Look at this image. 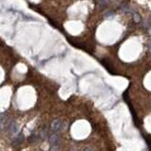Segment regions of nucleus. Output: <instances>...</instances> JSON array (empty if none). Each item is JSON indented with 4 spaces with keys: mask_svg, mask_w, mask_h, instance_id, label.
<instances>
[{
    "mask_svg": "<svg viewBox=\"0 0 151 151\" xmlns=\"http://www.w3.org/2000/svg\"><path fill=\"white\" fill-rule=\"evenodd\" d=\"M84 151H93V149H92V148H90V147H87V148H85Z\"/></svg>",
    "mask_w": 151,
    "mask_h": 151,
    "instance_id": "obj_8",
    "label": "nucleus"
},
{
    "mask_svg": "<svg viewBox=\"0 0 151 151\" xmlns=\"http://www.w3.org/2000/svg\"><path fill=\"white\" fill-rule=\"evenodd\" d=\"M62 121L60 119H55V120H53L52 122H51V124H50V129L52 130V131H58L60 130V128L62 127Z\"/></svg>",
    "mask_w": 151,
    "mask_h": 151,
    "instance_id": "obj_1",
    "label": "nucleus"
},
{
    "mask_svg": "<svg viewBox=\"0 0 151 151\" xmlns=\"http://www.w3.org/2000/svg\"><path fill=\"white\" fill-rule=\"evenodd\" d=\"M23 140H24V138H23V135H22V134H20V135L16 138L15 141L13 142V144H20V142H22Z\"/></svg>",
    "mask_w": 151,
    "mask_h": 151,
    "instance_id": "obj_4",
    "label": "nucleus"
},
{
    "mask_svg": "<svg viewBox=\"0 0 151 151\" xmlns=\"http://www.w3.org/2000/svg\"><path fill=\"white\" fill-rule=\"evenodd\" d=\"M10 130L11 133H15L17 131V125L15 123H13L11 125H10Z\"/></svg>",
    "mask_w": 151,
    "mask_h": 151,
    "instance_id": "obj_3",
    "label": "nucleus"
},
{
    "mask_svg": "<svg viewBox=\"0 0 151 151\" xmlns=\"http://www.w3.org/2000/svg\"><path fill=\"white\" fill-rule=\"evenodd\" d=\"M36 135H30V138L28 139V142H34L36 141Z\"/></svg>",
    "mask_w": 151,
    "mask_h": 151,
    "instance_id": "obj_6",
    "label": "nucleus"
},
{
    "mask_svg": "<svg viewBox=\"0 0 151 151\" xmlns=\"http://www.w3.org/2000/svg\"><path fill=\"white\" fill-rule=\"evenodd\" d=\"M133 19H134V22H136V23L141 22V16H140V14L138 13L133 14Z\"/></svg>",
    "mask_w": 151,
    "mask_h": 151,
    "instance_id": "obj_5",
    "label": "nucleus"
},
{
    "mask_svg": "<svg viewBox=\"0 0 151 151\" xmlns=\"http://www.w3.org/2000/svg\"><path fill=\"white\" fill-rule=\"evenodd\" d=\"M48 141L51 144V145H55V144H59L60 142V136L57 135V134H52V135L50 136L48 138Z\"/></svg>",
    "mask_w": 151,
    "mask_h": 151,
    "instance_id": "obj_2",
    "label": "nucleus"
},
{
    "mask_svg": "<svg viewBox=\"0 0 151 151\" xmlns=\"http://www.w3.org/2000/svg\"><path fill=\"white\" fill-rule=\"evenodd\" d=\"M149 50H151V43H150V45H149Z\"/></svg>",
    "mask_w": 151,
    "mask_h": 151,
    "instance_id": "obj_10",
    "label": "nucleus"
},
{
    "mask_svg": "<svg viewBox=\"0 0 151 151\" xmlns=\"http://www.w3.org/2000/svg\"><path fill=\"white\" fill-rule=\"evenodd\" d=\"M59 144H55V145H51L50 147V151H58L59 150Z\"/></svg>",
    "mask_w": 151,
    "mask_h": 151,
    "instance_id": "obj_7",
    "label": "nucleus"
},
{
    "mask_svg": "<svg viewBox=\"0 0 151 151\" xmlns=\"http://www.w3.org/2000/svg\"><path fill=\"white\" fill-rule=\"evenodd\" d=\"M3 118V115H1V114H0V120H1Z\"/></svg>",
    "mask_w": 151,
    "mask_h": 151,
    "instance_id": "obj_9",
    "label": "nucleus"
}]
</instances>
